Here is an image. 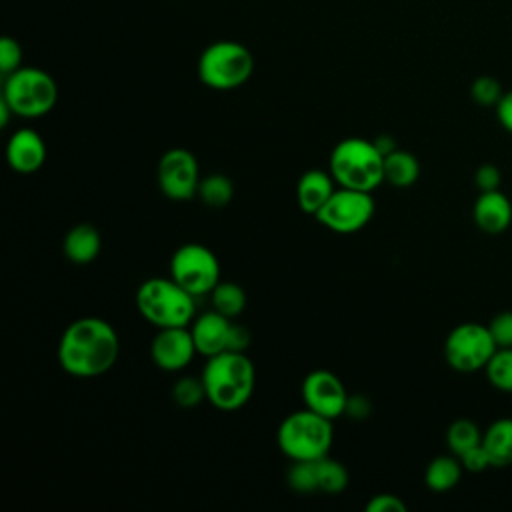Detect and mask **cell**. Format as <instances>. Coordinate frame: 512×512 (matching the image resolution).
<instances>
[{
	"mask_svg": "<svg viewBox=\"0 0 512 512\" xmlns=\"http://www.w3.org/2000/svg\"><path fill=\"white\" fill-rule=\"evenodd\" d=\"M250 346V330L242 324H232L228 334V350L244 352Z\"/></svg>",
	"mask_w": 512,
	"mask_h": 512,
	"instance_id": "e575fe53",
	"label": "cell"
},
{
	"mask_svg": "<svg viewBox=\"0 0 512 512\" xmlns=\"http://www.w3.org/2000/svg\"><path fill=\"white\" fill-rule=\"evenodd\" d=\"M10 116H14L12 108L8 106V102H6L4 98H0V124H2V126H8Z\"/></svg>",
	"mask_w": 512,
	"mask_h": 512,
	"instance_id": "f35d334b",
	"label": "cell"
},
{
	"mask_svg": "<svg viewBox=\"0 0 512 512\" xmlns=\"http://www.w3.org/2000/svg\"><path fill=\"white\" fill-rule=\"evenodd\" d=\"M230 326H232V318L216 312L214 308L210 312L196 316L190 324V332H192L198 354L210 358L228 350Z\"/></svg>",
	"mask_w": 512,
	"mask_h": 512,
	"instance_id": "9a60e30c",
	"label": "cell"
},
{
	"mask_svg": "<svg viewBox=\"0 0 512 512\" xmlns=\"http://www.w3.org/2000/svg\"><path fill=\"white\" fill-rule=\"evenodd\" d=\"M286 482L296 494L320 492L318 460H292V466L286 472Z\"/></svg>",
	"mask_w": 512,
	"mask_h": 512,
	"instance_id": "d4e9b609",
	"label": "cell"
},
{
	"mask_svg": "<svg viewBox=\"0 0 512 512\" xmlns=\"http://www.w3.org/2000/svg\"><path fill=\"white\" fill-rule=\"evenodd\" d=\"M502 174L494 164H480L474 172V184L480 192H490V190H500Z\"/></svg>",
	"mask_w": 512,
	"mask_h": 512,
	"instance_id": "1f68e13d",
	"label": "cell"
},
{
	"mask_svg": "<svg viewBox=\"0 0 512 512\" xmlns=\"http://www.w3.org/2000/svg\"><path fill=\"white\" fill-rule=\"evenodd\" d=\"M462 470V462L456 454L436 456L424 470V484L432 492H448L460 482Z\"/></svg>",
	"mask_w": 512,
	"mask_h": 512,
	"instance_id": "ffe728a7",
	"label": "cell"
},
{
	"mask_svg": "<svg viewBox=\"0 0 512 512\" xmlns=\"http://www.w3.org/2000/svg\"><path fill=\"white\" fill-rule=\"evenodd\" d=\"M170 276L192 296H206L220 282V262L216 254L198 242L182 244L170 258Z\"/></svg>",
	"mask_w": 512,
	"mask_h": 512,
	"instance_id": "9c48e42d",
	"label": "cell"
},
{
	"mask_svg": "<svg viewBox=\"0 0 512 512\" xmlns=\"http://www.w3.org/2000/svg\"><path fill=\"white\" fill-rule=\"evenodd\" d=\"M366 512H406V504L396 494H376L366 502Z\"/></svg>",
	"mask_w": 512,
	"mask_h": 512,
	"instance_id": "836d02e7",
	"label": "cell"
},
{
	"mask_svg": "<svg viewBox=\"0 0 512 512\" xmlns=\"http://www.w3.org/2000/svg\"><path fill=\"white\" fill-rule=\"evenodd\" d=\"M496 118L500 126L512 134V90L504 92V96L496 104Z\"/></svg>",
	"mask_w": 512,
	"mask_h": 512,
	"instance_id": "d590c367",
	"label": "cell"
},
{
	"mask_svg": "<svg viewBox=\"0 0 512 512\" xmlns=\"http://www.w3.org/2000/svg\"><path fill=\"white\" fill-rule=\"evenodd\" d=\"M498 350L488 324L462 322L454 326L444 342V358L456 372L470 374L484 370Z\"/></svg>",
	"mask_w": 512,
	"mask_h": 512,
	"instance_id": "ba28073f",
	"label": "cell"
},
{
	"mask_svg": "<svg viewBox=\"0 0 512 512\" xmlns=\"http://www.w3.org/2000/svg\"><path fill=\"white\" fill-rule=\"evenodd\" d=\"M254 72L252 52L234 40H218L206 46L198 58V78L212 90H234Z\"/></svg>",
	"mask_w": 512,
	"mask_h": 512,
	"instance_id": "8992f818",
	"label": "cell"
},
{
	"mask_svg": "<svg viewBox=\"0 0 512 512\" xmlns=\"http://www.w3.org/2000/svg\"><path fill=\"white\" fill-rule=\"evenodd\" d=\"M488 328L498 348H512V310L498 312L488 322Z\"/></svg>",
	"mask_w": 512,
	"mask_h": 512,
	"instance_id": "4dcf8cb0",
	"label": "cell"
},
{
	"mask_svg": "<svg viewBox=\"0 0 512 512\" xmlns=\"http://www.w3.org/2000/svg\"><path fill=\"white\" fill-rule=\"evenodd\" d=\"M198 354L190 326L158 328L150 344L152 362L164 372H178L186 368Z\"/></svg>",
	"mask_w": 512,
	"mask_h": 512,
	"instance_id": "4fadbf2b",
	"label": "cell"
},
{
	"mask_svg": "<svg viewBox=\"0 0 512 512\" xmlns=\"http://www.w3.org/2000/svg\"><path fill=\"white\" fill-rule=\"evenodd\" d=\"M470 96L480 106H496L504 92L494 76H478L470 86Z\"/></svg>",
	"mask_w": 512,
	"mask_h": 512,
	"instance_id": "f1b7e54d",
	"label": "cell"
},
{
	"mask_svg": "<svg viewBox=\"0 0 512 512\" xmlns=\"http://www.w3.org/2000/svg\"><path fill=\"white\" fill-rule=\"evenodd\" d=\"M348 392L342 380L324 368L312 370L302 380V400L306 408L334 420L346 412Z\"/></svg>",
	"mask_w": 512,
	"mask_h": 512,
	"instance_id": "7c38bea8",
	"label": "cell"
},
{
	"mask_svg": "<svg viewBox=\"0 0 512 512\" xmlns=\"http://www.w3.org/2000/svg\"><path fill=\"white\" fill-rule=\"evenodd\" d=\"M484 372L496 390L512 394V348H498L488 360Z\"/></svg>",
	"mask_w": 512,
	"mask_h": 512,
	"instance_id": "484cf974",
	"label": "cell"
},
{
	"mask_svg": "<svg viewBox=\"0 0 512 512\" xmlns=\"http://www.w3.org/2000/svg\"><path fill=\"white\" fill-rule=\"evenodd\" d=\"M332 438V420L310 408L288 414L276 432L278 448L290 460H318L328 456Z\"/></svg>",
	"mask_w": 512,
	"mask_h": 512,
	"instance_id": "5b68a950",
	"label": "cell"
},
{
	"mask_svg": "<svg viewBox=\"0 0 512 512\" xmlns=\"http://www.w3.org/2000/svg\"><path fill=\"white\" fill-rule=\"evenodd\" d=\"M420 176L418 158L408 152L396 148L388 156H384V180L396 188L412 186Z\"/></svg>",
	"mask_w": 512,
	"mask_h": 512,
	"instance_id": "44dd1931",
	"label": "cell"
},
{
	"mask_svg": "<svg viewBox=\"0 0 512 512\" xmlns=\"http://www.w3.org/2000/svg\"><path fill=\"white\" fill-rule=\"evenodd\" d=\"M6 162L18 174H34L46 162V144L32 128L16 130L6 146Z\"/></svg>",
	"mask_w": 512,
	"mask_h": 512,
	"instance_id": "5bb4252c",
	"label": "cell"
},
{
	"mask_svg": "<svg viewBox=\"0 0 512 512\" xmlns=\"http://www.w3.org/2000/svg\"><path fill=\"white\" fill-rule=\"evenodd\" d=\"M482 446L492 468L512 464V418H498L482 432Z\"/></svg>",
	"mask_w": 512,
	"mask_h": 512,
	"instance_id": "d6986e66",
	"label": "cell"
},
{
	"mask_svg": "<svg viewBox=\"0 0 512 512\" xmlns=\"http://www.w3.org/2000/svg\"><path fill=\"white\" fill-rule=\"evenodd\" d=\"M194 298L172 276L148 278L136 290V308L156 328L190 326L196 318Z\"/></svg>",
	"mask_w": 512,
	"mask_h": 512,
	"instance_id": "277c9868",
	"label": "cell"
},
{
	"mask_svg": "<svg viewBox=\"0 0 512 512\" xmlns=\"http://www.w3.org/2000/svg\"><path fill=\"white\" fill-rule=\"evenodd\" d=\"M336 180L332 178L330 170H306L296 184V202L298 208L306 214L316 216L318 210L328 202V198L334 194L336 190Z\"/></svg>",
	"mask_w": 512,
	"mask_h": 512,
	"instance_id": "e0dca14e",
	"label": "cell"
},
{
	"mask_svg": "<svg viewBox=\"0 0 512 512\" xmlns=\"http://www.w3.org/2000/svg\"><path fill=\"white\" fill-rule=\"evenodd\" d=\"M372 216L374 198L370 192L338 186L328 202L318 210L316 220L336 234H352L362 230Z\"/></svg>",
	"mask_w": 512,
	"mask_h": 512,
	"instance_id": "30bf717a",
	"label": "cell"
},
{
	"mask_svg": "<svg viewBox=\"0 0 512 512\" xmlns=\"http://www.w3.org/2000/svg\"><path fill=\"white\" fill-rule=\"evenodd\" d=\"M196 196L210 208H224L234 196V184L228 176L214 172L200 178Z\"/></svg>",
	"mask_w": 512,
	"mask_h": 512,
	"instance_id": "603a6c76",
	"label": "cell"
},
{
	"mask_svg": "<svg viewBox=\"0 0 512 512\" xmlns=\"http://www.w3.org/2000/svg\"><path fill=\"white\" fill-rule=\"evenodd\" d=\"M120 340L110 322L98 316H82L70 322L58 340V364L74 378L106 374L118 360Z\"/></svg>",
	"mask_w": 512,
	"mask_h": 512,
	"instance_id": "6da1fadb",
	"label": "cell"
},
{
	"mask_svg": "<svg viewBox=\"0 0 512 512\" xmlns=\"http://www.w3.org/2000/svg\"><path fill=\"white\" fill-rule=\"evenodd\" d=\"M348 486V470L342 462L324 456L318 458V488L324 494H340Z\"/></svg>",
	"mask_w": 512,
	"mask_h": 512,
	"instance_id": "4316f807",
	"label": "cell"
},
{
	"mask_svg": "<svg viewBox=\"0 0 512 512\" xmlns=\"http://www.w3.org/2000/svg\"><path fill=\"white\" fill-rule=\"evenodd\" d=\"M20 66H22V48H20L18 40L4 36L0 40V72H2V76L12 74Z\"/></svg>",
	"mask_w": 512,
	"mask_h": 512,
	"instance_id": "f546056e",
	"label": "cell"
},
{
	"mask_svg": "<svg viewBox=\"0 0 512 512\" xmlns=\"http://www.w3.org/2000/svg\"><path fill=\"white\" fill-rule=\"evenodd\" d=\"M206 398V388L200 378L194 376H182L172 386V400L182 408H194Z\"/></svg>",
	"mask_w": 512,
	"mask_h": 512,
	"instance_id": "83f0119b",
	"label": "cell"
},
{
	"mask_svg": "<svg viewBox=\"0 0 512 512\" xmlns=\"http://www.w3.org/2000/svg\"><path fill=\"white\" fill-rule=\"evenodd\" d=\"M472 218L482 232L500 234L512 222V202L500 190L480 192L472 208Z\"/></svg>",
	"mask_w": 512,
	"mask_h": 512,
	"instance_id": "2e32d148",
	"label": "cell"
},
{
	"mask_svg": "<svg viewBox=\"0 0 512 512\" xmlns=\"http://www.w3.org/2000/svg\"><path fill=\"white\" fill-rule=\"evenodd\" d=\"M2 98L20 118H42L58 100V86L54 78L34 66H20L12 74L4 76Z\"/></svg>",
	"mask_w": 512,
	"mask_h": 512,
	"instance_id": "52a82bcc",
	"label": "cell"
},
{
	"mask_svg": "<svg viewBox=\"0 0 512 512\" xmlns=\"http://www.w3.org/2000/svg\"><path fill=\"white\" fill-rule=\"evenodd\" d=\"M200 376L206 388V400L222 412L242 408L252 398L256 386L252 360L244 352L234 350H224L206 358Z\"/></svg>",
	"mask_w": 512,
	"mask_h": 512,
	"instance_id": "7a4b0ae2",
	"label": "cell"
},
{
	"mask_svg": "<svg viewBox=\"0 0 512 512\" xmlns=\"http://www.w3.org/2000/svg\"><path fill=\"white\" fill-rule=\"evenodd\" d=\"M446 444L452 454L460 456L466 450L482 444V430L476 422L468 418H458L446 430Z\"/></svg>",
	"mask_w": 512,
	"mask_h": 512,
	"instance_id": "cb8c5ba5",
	"label": "cell"
},
{
	"mask_svg": "<svg viewBox=\"0 0 512 512\" xmlns=\"http://www.w3.org/2000/svg\"><path fill=\"white\" fill-rule=\"evenodd\" d=\"M458 458H460V462H462V468L468 470V472H482V470H486V468L492 466V464H490V458H488V454H486V450H484L482 444H478V446L466 450V452L460 454Z\"/></svg>",
	"mask_w": 512,
	"mask_h": 512,
	"instance_id": "d6a6232c",
	"label": "cell"
},
{
	"mask_svg": "<svg viewBox=\"0 0 512 512\" xmlns=\"http://www.w3.org/2000/svg\"><path fill=\"white\" fill-rule=\"evenodd\" d=\"M200 168L196 156L186 148H170L158 162V186L170 200L184 202L198 194Z\"/></svg>",
	"mask_w": 512,
	"mask_h": 512,
	"instance_id": "8fae6325",
	"label": "cell"
},
{
	"mask_svg": "<svg viewBox=\"0 0 512 512\" xmlns=\"http://www.w3.org/2000/svg\"><path fill=\"white\" fill-rule=\"evenodd\" d=\"M210 302L212 308L228 318H236L242 314L246 308V292L240 284L230 282V280H220L214 290L210 292Z\"/></svg>",
	"mask_w": 512,
	"mask_h": 512,
	"instance_id": "7402d4cb",
	"label": "cell"
},
{
	"mask_svg": "<svg viewBox=\"0 0 512 512\" xmlns=\"http://www.w3.org/2000/svg\"><path fill=\"white\" fill-rule=\"evenodd\" d=\"M344 414H350V418H356V420H362L370 414V402L366 396L362 394H352L348 396V402H346V412Z\"/></svg>",
	"mask_w": 512,
	"mask_h": 512,
	"instance_id": "8d00e7d4",
	"label": "cell"
},
{
	"mask_svg": "<svg viewBox=\"0 0 512 512\" xmlns=\"http://www.w3.org/2000/svg\"><path fill=\"white\" fill-rule=\"evenodd\" d=\"M374 144H376V148H378L384 156H388L390 152H394V150H396V140H394L392 136H388V134L378 136V138L374 140Z\"/></svg>",
	"mask_w": 512,
	"mask_h": 512,
	"instance_id": "74e56055",
	"label": "cell"
},
{
	"mask_svg": "<svg viewBox=\"0 0 512 512\" xmlns=\"http://www.w3.org/2000/svg\"><path fill=\"white\" fill-rule=\"evenodd\" d=\"M328 170L338 186L372 192L384 182V154L374 140L344 138L332 148Z\"/></svg>",
	"mask_w": 512,
	"mask_h": 512,
	"instance_id": "3957f363",
	"label": "cell"
},
{
	"mask_svg": "<svg viewBox=\"0 0 512 512\" xmlns=\"http://www.w3.org/2000/svg\"><path fill=\"white\" fill-rule=\"evenodd\" d=\"M102 246V238L96 226L90 222L74 224L62 242L64 256L74 264H90L98 258Z\"/></svg>",
	"mask_w": 512,
	"mask_h": 512,
	"instance_id": "ac0fdd59",
	"label": "cell"
}]
</instances>
